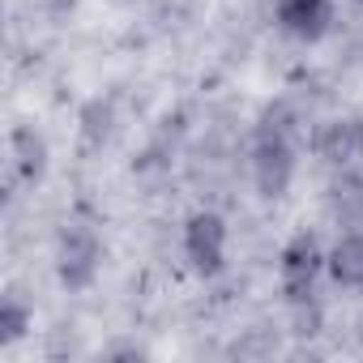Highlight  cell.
Listing matches in <instances>:
<instances>
[{"label": "cell", "instance_id": "cell-2", "mask_svg": "<svg viewBox=\"0 0 363 363\" xmlns=\"http://www.w3.org/2000/svg\"><path fill=\"white\" fill-rule=\"evenodd\" d=\"M227 218L218 210H197L189 214L184 223V235H179V244H184V261L193 265V274L201 278H218L227 269Z\"/></svg>", "mask_w": 363, "mask_h": 363}, {"label": "cell", "instance_id": "cell-8", "mask_svg": "<svg viewBox=\"0 0 363 363\" xmlns=\"http://www.w3.org/2000/svg\"><path fill=\"white\" fill-rule=\"evenodd\" d=\"M9 158H13V175L26 179V184H39L43 171H48V141L39 128L30 124H18L13 137H9Z\"/></svg>", "mask_w": 363, "mask_h": 363}, {"label": "cell", "instance_id": "cell-7", "mask_svg": "<svg viewBox=\"0 0 363 363\" xmlns=\"http://www.w3.org/2000/svg\"><path fill=\"white\" fill-rule=\"evenodd\" d=\"M325 274L346 291H363V231H346L333 240V248L325 252Z\"/></svg>", "mask_w": 363, "mask_h": 363}, {"label": "cell", "instance_id": "cell-6", "mask_svg": "<svg viewBox=\"0 0 363 363\" xmlns=\"http://www.w3.org/2000/svg\"><path fill=\"white\" fill-rule=\"evenodd\" d=\"M312 150L329 167H354V162H363V120L359 116H342V120L320 124L312 133Z\"/></svg>", "mask_w": 363, "mask_h": 363}, {"label": "cell", "instance_id": "cell-4", "mask_svg": "<svg viewBox=\"0 0 363 363\" xmlns=\"http://www.w3.org/2000/svg\"><path fill=\"white\" fill-rule=\"evenodd\" d=\"M320 274H325V248H320L316 235L299 231V235L282 248V257H278V282H282L286 303H295V308L312 303Z\"/></svg>", "mask_w": 363, "mask_h": 363}, {"label": "cell", "instance_id": "cell-3", "mask_svg": "<svg viewBox=\"0 0 363 363\" xmlns=\"http://www.w3.org/2000/svg\"><path fill=\"white\" fill-rule=\"evenodd\" d=\"M103 265V240L90 223H65L56 240V274L69 291H86L99 278Z\"/></svg>", "mask_w": 363, "mask_h": 363}, {"label": "cell", "instance_id": "cell-10", "mask_svg": "<svg viewBox=\"0 0 363 363\" xmlns=\"http://www.w3.org/2000/svg\"><path fill=\"white\" fill-rule=\"evenodd\" d=\"M30 308L18 299V295H9L5 303H0V342L5 346H13V342H22L26 337V329H30Z\"/></svg>", "mask_w": 363, "mask_h": 363}, {"label": "cell", "instance_id": "cell-5", "mask_svg": "<svg viewBox=\"0 0 363 363\" xmlns=\"http://www.w3.org/2000/svg\"><path fill=\"white\" fill-rule=\"evenodd\" d=\"M274 22L303 43H316L333 30V0H274Z\"/></svg>", "mask_w": 363, "mask_h": 363}, {"label": "cell", "instance_id": "cell-9", "mask_svg": "<svg viewBox=\"0 0 363 363\" xmlns=\"http://www.w3.org/2000/svg\"><path fill=\"white\" fill-rule=\"evenodd\" d=\"M329 201H333L337 218H346V223L363 218V175L350 171V167H342V175L333 179V189H329Z\"/></svg>", "mask_w": 363, "mask_h": 363}, {"label": "cell", "instance_id": "cell-1", "mask_svg": "<svg viewBox=\"0 0 363 363\" xmlns=\"http://www.w3.org/2000/svg\"><path fill=\"white\" fill-rule=\"evenodd\" d=\"M248 171L261 197H286L291 179H295V141H291V116L286 107H269L257 124L252 137V154H248Z\"/></svg>", "mask_w": 363, "mask_h": 363}]
</instances>
